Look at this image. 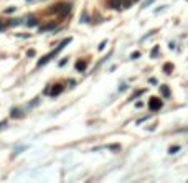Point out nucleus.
<instances>
[{
  "instance_id": "nucleus-1",
  "label": "nucleus",
  "mask_w": 188,
  "mask_h": 183,
  "mask_svg": "<svg viewBox=\"0 0 188 183\" xmlns=\"http://www.w3.org/2000/svg\"><path fill=\"white\" fill-rule=\"evenodd\" d=\"M71 8H73V3L61 2V3H56V5H51L50 8H48V13H60L61 18H64V17L71 12Z\"/></svg>"
},
{
  "instance_id": "nucleus-2",
  "label": "nucleus",
  "mask_w": 188,
  "mask_h": 183,
  "mask_svg": "<svg viewBox=\"0 0 188 183\" xmlns=\"http://www.w3.org/2000/svg\"><path fill=\"white\" fill-rule=\"evenodd\" d=\"M63 91H64V86L58 83V84H55V86H51V87H46V89H45V93H46V94L50 93L51 97H56V96H60Z\"/></svg>"
},
{
  "instance_id": "nucleus-3",
  "label": "nucleus",
  "mask_w": 188,
  "mask_h": 183,
  "mask_svg": "<svg viewBox=\"0 0 188 183\" xmlns=\"http://www.w3.org/2000/svg\"><path fill=\"white\" fill-rule=\"evenodd\" d=\"M162 101H160V97H155V96H152L150 99H149V109L150 111H154V112H157V111H160L162 109Z\"/></svg>"
},
{
  "instance_id": "nucleus-4",
  "label": "nucleus",
  "mask_w": 188,
  "mask_h": 183,
  "mask_svg": "<svg viewBox=\"0 0 188 183\" xmlns=\"http://www.w3.org/2000/svg\"><path fill=\"white\" fill-rule=\"evenodd\" d=\"M58 53H60V50H58V48H55V50H53V51H51V53H48V55H46V56H43V58H41V59H38V63H36V66H38V68H41V66H45V65H46V63H48V61H50V59H51V58H55V56H56V55H58Z\"/></svg>"
},
{
  "instance_id": "nucleus-5",
  "label": "nucleus",
  "mask_w": 188,
  "mask_h": 183,
  "mask_svg": "<svg viewBox=\"0 0 188 183\" xmlns=\"http://www.w3.org/2000/svg\"><path fill=\"white\" fill-rule=\"evenodd\" d=\"M51 30H56V23L55 22H50V23H46V25H41L40 30H38V33H45V31H51Z\"/></svg>"
},
{
  "instance_id": "nucleus-6",
  "label": "nucleus",
  "mask_w": 188,
  "mask_h": 183,
  "mask_svg": "<svg viewBox=\"0 0 188 183\" xmlns=\"http://www.w3.org/2000/svg\"><path fill=\"white\" fill-rule=\"evenodd\" d=\"M160 93H162V96L165 97V99H168V97L172 96V94H170V87L167 86V84H162V86H160Z\"/></svg>"
},
{
  "instance_id": "nucleus-7",
  "label": "nucleus",
  "mask_w": 188,
  "mask_h": 183,
  "mask_svg": "<svg viewBox=\"0 0 188 183\" xmlns=\"http://www.w3.org/2000/svg\"><path fill=\"white\" fill-rule=\"evenodd\" d=\"M76 71L78 73H84L86 71V61H81V59H79V61H76Z\"/></svg>"
},
{
  "instance_id": "nucleus-8",
  "label": "nucleus",
  "mask_w": 188,
  "mask_h": 183,
  "mask_svg": "<svg viewBox=\"0 0 188 183\" xmlns=\"http://www.w3.org/2000/svg\"><path fill=\"white\" fill-rule=\"evenodd\" d=\"M10 115H12V117H17V119H18V117H23V112L20 111V109L13 107L12 111H10Z\"/></svg>"
},
{
  "instance_id": "nucleus-9",
  "label": "nucleus",
  "mask_w": 188,
  "mask_h": 183,
  "mask_svg": "<svg viewBox=\"0 0 188 183\" xmlns=\"http://www.w3.org/2000/svg\"><path fill=\"white\" fill-rule=\"evenodd\" d=\"M38 25V20L35 18V17H28V20H27V27H35Z\"/></svg>"
},
{
  "instance_id": "nucleus-10",
  "label": "nucleus",
  "mask_w": 188,
  "mask_h": 183,
  "mask_svg": "<svg viewBox=\"0 0 188 183\" xmlns=\"http://www.w3.org/2000/svg\"><path fill=\"white\" fill-rule=\"evenodd\" d=\"M107 149L112 150V152H119L122 147H121V144H111V145H107Z\"/></svg>"
},
{
  "instance_id": "nucleus-11",
  "label": "nucleus",
  "mask_w": 188,
  "mask_h": 183,
  "mask_svg": "<svg viewBox=\"0 0 188 183\" xmlns=\"http://www.w3.org/2000/svg\"><path fill=\"white\" fill-rule=\"evenodd\" d=\"M172 69H173L172 63H165V65H163V71H165L167 74H170V73H172Z\"/></svg>"
},
{
  "instance_id": "nucleus-12",
  "label": "nucleus",
  "mask_w": 188,
  "mask_h": 183,
  "mask_svg": "<svg viewBox=\"0 0 188 183\" xmlns=\"http://www.w3.org/2000/svg\"><path fill=\"white\" fill-rule=\"evenodd\" d=\"M158 50H160V46H158V45H155V46L152 48V51H150V58H157V55H158Z\"/></svg>"
},
{
  "instance_id": "nucleus-13",
  "label": "nucleus",
  "mask_w": 188,
  "mask_h": 183,
  "mask_svg": "<svg viewBox=\"0 0 188 183\" xmlns=\"http://www.w3.org/2000/svg\"><path fill=\"white\" fill-rule=\"evenodd\" d=\"M144 93H145V89H139V91H135V93H134V96H132L130 99H137V97H140Z\"/></svg>"
},
{
  "instance_id": "nucleus-14",
  "label": "nucleus",
  "mask_w": 188,
  "mask_h": 183,
  "mask_svg": "<svg viewBox=\"0 0 188 183\" xmlns=\"http://www.w3.org/2000/svg\"><path fill=\"white\" fill-rule=\"evenodd\" d=\"M177 152H180V147L178 145H173V147H170V149H168L170 155H173V153H177Z\"/></svg>"
},
{
  "instance_id": "nucleus-15",
  "label": "nucleus",
  "mask_w": 188,
  "mask_h": 183,
  "mask_svg": "<svg viewBox=\"0 0 188 183\" xmlns=\"http://www.w3.org/2000/svg\"><path fill=\"white\" fill-rule=\"evenodd\" d=\"M20 23H22V20L20 18H17V20H10L8 23H7V25H12V27H17V25H20Z\"/></svg>"
},
{
  "instance_id": "nucleus-16",
  "label": "nucleus",
  "mask_w": 188,
  "mask_h": 183,
  "mask_svg": "<svg viewBox=\"0 0 188 183\" xmlns=\"http://www.w3.org/2000/svg\"><path fill=\"white\" fill-rule=\"evenodd\" d=\"M38 103H40V99H38V97H36V99H33V101H31V103L28 104V109H31V107H35V106H36Z\"/></svg>"
},
{
  "instance_id": "nucleus-17",
  "label": "nucleus",
  "mask_w": 188,
  "mask_h": 183,
  "mask_svg": "<svg viewBox=\"0 0 188 183\" xmlns=\"http://www.w3.org/2000/svg\"><path fill=\"white\" fill-rule=\"evenodd\" d=\"M81 22H83V23H88V22H89V17H88V13H83V17H81Z\"/></svg>"
},
{
  "instance_id": "nucleus-18",
  "label": "nucleus",
  "mask_w": 188,
  "mask_h": 183,
  "mask_svg": "<svg viewBox=\"0 0 188 183\" xmlns=\"http://www.w3.org/2000/svg\"><path fill=\"white\" fill-rule=\"evenodd\" d=\"M35 55H36V51H35V50H28V51H27V56H28V58H33Z\"/></svg>"
},
{
  "instance_id": "nucleus-19",
  "label": "nucleus",
  "mask_w": 188,
  "mask_h": 183,
  "mask_svg": "<svg viewBox=\"0 0 188 183\" xmlns=\"http://www.w3.org/2000/svg\"><path fill=\"white\" fill-rule=\"evenodd\" d=\"M130 58H132V59H139V58H140V53H139V51L132 53V56H130Z\"/></svg>"
},
{
  "instance_id": "nucleus-20",
  "label": "nucleus",
  "mask_w": 188,
  "mask_h": 183,
  "mask_svg": "<svg viewBox=\"0 0 188 183\" xmlns=\"http://www.w3.org/2000/svg\"><path fill=\"white\" fill-rule=\"evenodd\" d=\"M66 63H68V58H63V59H61V61H60V63H58V65H60V68H63V66H64V65H66Z\"/></svg>"
},
{
  "instance_id": "nucleus-21",
  "label": "nucleus",
  "mask_w": 188,
  "mask_h": 183,
  "mask_svg": "<svg viewBox=\"0 0 188 183\" xmlns=\"http://www.w3.org/2000/svg\"><path fill=\"white\" fill-rule=\"evenodd\" d=\"M5 127H7V121H2V122H0V131L5 129Z\"/></svg>"
},
{
  "instance_id": "nucleus-22",
  "label": "nucleus",
  "mask_w": 188,
  "mask_h": 183,
  "mask_svg": "<svg viewBox=\"0 0 188 183\" xmlns=\"http://www.w3.org/2000/svg\"><path fill=\"white\" fill-rule=\"evenodd\" d=\"M106 43H107V41H102V43H101V45H99V50H101V51H102V50H104V48H106Z\"/></svg>"
},
{
  "instance_id": "nucleus-23",
  "label": "nucleus",
  "mask_w": 188,
  "mask_h": 183,
  "mask_svg": "<svg viewBox=\"0 0 188 183\" xmlns=\"http://www.w3.org/2000/svg\"><path fill=\"white\" fill-rule=\"evenodd\" d=\"M149 83H150L152 86H155V84H157V79H155V78H150V79H149Z\"/></svg>"
},
{
  "instance_id": "nucleus-24",
  "label": "nucleus",
  "mask_w": 188,
  "mask_h": 183,
  "mask_svg": "<svg viewBox=\"0 0 188 183\" xmlns=\"http://www.w3.org/2000/svg\"><path fill=\"white\" fill-rule=\"evenodd\" d=\"M5 12H7V13H13V12H15V8H13V7H8V8L5 10Z\"/></svg>"
},
{
  "instance_id": "nucleus-25",
  "label": "nucleus",
  "mask_w": 188,
  "mask_h": 183,
  "mask_svg": "<svg viewBox=\"0 0 188 183\" xmlns=\"http://www.w3.org/2000/svg\"><path fill=\"white\" fill-rule=\"evenodd\" d=\"M27 147H18V149H17V152L15 153H20V152H23V150H25Z\"/></svg>"
},
{
  "instance_id": "nucleus-26",
  "label": "nucleus",
  "mask_w": 188,
  "mask_h": 183,
  "mask_svg": "<svg viewBox=\"0 0 188 183\" xmlns=\"http://www.w3.org/2000/svg\"><path fill=\"white\" fill-rule=\"evenodd\" d=\"M152 2H154V0H147V2L144 3V8H145V7H149V5H150V3H152Z\"/></svg>"
},
{
  "instance_id": "nucleus-27",
  "label": "nucleus",
  "mask_w": 188,
  "mask_h": 183,
  "mask_svg": "<svg viewBox=\"0 0 188 183\" xmlns=\"http://www.w3.org/2000/svg\"><path fill=\"white\" fill-rule=\"evenodd\" d=\"M147 119H149V115H147V117H142V119H140V121H139V122H137V124H142V122H145V121H147Z\"/></svg>"
},
{
  "instance_id": "nucleus-28",
  "label": "nucleus",
  "mask_w": 188,
  "mask_h": 183,
  "mask_svg": "<svg viewBox=\"0 0 188 183\" xmlns=\"http://www.w3.org/2000/svg\"><path fill=\"white\" fill-rule=\"evenodd\" d=\"M177 132H188V127H183V129H178Z\"/></svg>"
},
{
  "instance_id": "nucleus-29",
  "label": "nucleus",
  "mask_w": 188,
  "mask_h": 183,
  "mask_svg": "<svg viewBox=\"0 0 188 183\" xmlns=\"http://www.w3.org/2000/svg\"><path fill=\"white\" fill-rule=\"evenodd\" d=\"M125 89H127V86H125V84H122V86L119 87V91H125Z\"/></svg>"
},
{
  "instance_id": "nucleus-30",
  "label": "nucleus",
  "mask_w": 188,
  "mask_h": 183,
  "mask_svg": "<svg viewBox=\"0 0 188 183\" xmlns=\"http://www.w3.org/2000/svg\"><path fill=\"white\" fill-rule=\"evenodd\" d=\"M3 28H5V25H3L2 20H0V31H3Z\"/></svg>"
},
{
  "instance_id": "nucleus-31",
  "label": "nucleus",
  "mask_w": 188,
  "mask_h": 183,
  "mask_svg": "<svg viewBox=\"0 0 188 183\" xmlns=\"http://www.w3.org/2000/svg\"><path fill=\"white\" fill-rule=\"evenodd\" d=\"M130 2H139V0H130Z\"/></svg>"
},
{
  "instance_id": "nucleus-32",
  "label": "nucleus",
  "mask_w": 188,
  "mask_h": 183,
  "mask_svg": "<svg viewBox=\"0 0 188 183\" xmlns=\"http://www.w3.org/2000/svg\"><path fill=\"white\" fill-rule=\"evenodd\" d=\"M27 2H30V0H27Z\"/></svg>"
}]
</instances>
